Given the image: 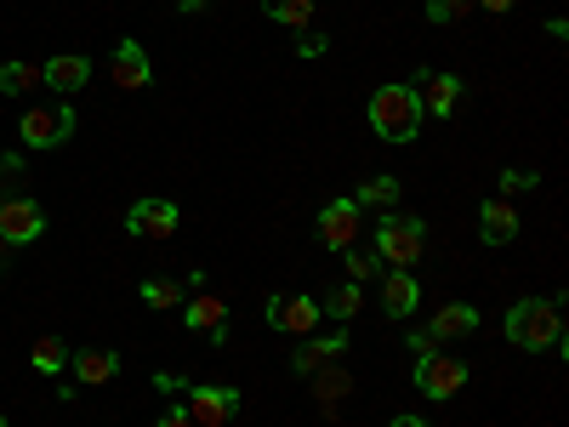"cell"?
Segmentation results:
<instances>
[{
    "instance_id": "6da1fadb",
    "label": "cell",
    "mask_w": 569,
    "mask_h": 427,
    "mask_svg": "<svg viewBox=\"0 0 569 427\" xmlns=\"http://www.w3.org/2000/svg\"><path fill=\"white\" fill-rule=\"evenodd\" d=\"M507 342L530 354H563V314L558 297H525L507 308Z\"/></svg>"
},
{
    "instance_id": "7a4b0ae2",
    "label": "cell",
    "mask_w": 569,
    "mask_h": 427,
    "mask_svg": "<svg viewBox=\"0 0 569 427\" xmlns=\"http://www.w3.org/2000/svg\"><path fill=\"white\" fill-rule=\"evenodd\" d=\"M370 126L382 142H416L421 137V103H416V86L410 80H388V86H376L370 91Z\"/></svg>"
},
{
    "instance_id": "3957f363",
    "label": "cell",
    "mask_w": 569,
    "mask_h": 427,
    "mask_svg": "<svg viewBox=\"0 0 569 427\" xmlns=\"http://www.w3.org/2000/svg\"><path fill=\"white\" fill-rule=\"evenodd\" d=\"M421 251H427V222L421 217H405L393 206L382 222H376V257H382V262L410 268V262H421Z\"/></svg>"
},
{
    "instance_id": "277c9868",
    "label": "cell",
    "mask_w": 569,
    "mask_h": 427,
    "mask_svg": "<svg viewBox=\"0 0 569 427\" xmlns=\"http://www.w3.org/2000/svg\"><path fill=\"white\" fill-rule=\"evenodd\" d=\"M188 416H194V427H228L233 416H240L246 394L233 383H188Z\"/></svg>"
},
{
    "instance_id": "5b68a950",
    "label": "cell",
    "mask_w": 569,
    "mask_h": 427,
    "mask_svg": "<svg viewBox=\"0 0 569 427\" xmlns=\"http://www.w3.org/2000/svg\"><path fill=\"white\" fill-rule=\"evenodd\" d=\"M74 126H80V115H74L69 103L29 109V115L18 120V142H23V149H63V142L74 137Z\"/></svg>"
},
{
    "instance_id": "8992f818",
    "label": "cell",
    "mask_w": 569,
    "mask_h": 427,
    "mask_svg": "<svg viewBox=\"0 0 569 427\" xmlns=\"http://www.w3.org/2000/svg\"><path fill=\"white\" fill-rule=\"evenodd\" d=\"M410 86H416L421 120H450V115L461 109V91H467V80H461V75H439V69H421Z\"/></svg>"
},
{
    "instance_id": "52a82bcc",
    "label": "cell",
    "mask_w": 569,
    "mask_h": 427,
    "mask_svg": "<svg viewBox=\"0 0 569 427\" xmlns=\"http://www.w3.org/2000/svg\"><path fill=\"white\" fill-rule=\"evenodd\" d=\"M416 388L427 394V399H456L461 388H467V359H456V354H421L416 359Z\"/></svg>"
},
{
    "instance_id": "ba28073f",
    "label": "cell",
    "mask_w": 569,
    "mask_h": 427,
    "mask_svg": "<svg viewBox=\"0 0 569 427\" xmlns=\"http://www.w3.org/2000/svg\"><path fill=\"white\" fill-rule=\"evenodd\" d=\"M46 234V211L34 195H18V200H0V246L18 251V246H34Z\"/></svg>"
},
{
    "instance_id": "9c48e42d",
    "label": "cell",
    "mask_w": 569,
    "mask_h": 427,
    "mask_svg": "<svg viewBox=\"0 0 569 427\" xmlns=\"http://www.w3.org/2000/svg\"><path fill=\"white\" fill-rule=\"evenodd\" d=\"M177 222H182V211L171 200H137L126 211V234H131V240H171Z\"/></svg>"
},
{
    "instance_id": "30bf717a",
    "label": "cell",
    "mask_w": 569,
    "mask_h": 427,
    "mask_svg": "<svg viewBox=\"0 0 569 427\" xmlns=\"http://www.w3.org/2000/svg\"><path fill=\"white\" fill-rule=\"evenodd\" d=\"M359 206H353V195H342V200H330L325 211H319V246L325 251H348L353 240H359Z\"/></svg>"
},
{
    "instance_id": "8fae6325",
    "label": "cell",
    "mask_w": 569,
    "mask_h": 427,
    "mask_svg": "<svg viewBox=\"0 0 569 427\" xmlns=\"http://www.w3.org/2000/svg\"><path fill=\"white\" fill-rule=\"evenodd\" d=\"M273 330H291V337H313L319 330V302L313 297H268V314H262Z\"/></svg>"
},
{
    "instance_id": "7c38bea8",
    "label": "cell",
    "mask_w": 569,
    "mask_h": 427,
    "mask_svg": "<svg viewBox=\"0 0 569 427\" xmlns=\"http://www.w3.org/2000/svg\"><path fill=\"white\" fill-rule=\"evenodd\" d=\"M109 69H114V86H120V91H142V86L154 80V63H149V52H142L137 40H120V46H114Z\"/></svg>"
},
{
    "instance_id": "4fadbf2b",
    "label": "cell",
    "mask_w": 569,
    "mask_h": 427,
    "mask_svg": "<svg viewBox=\"0 0 569 427\" xmlns=\"http://www.w3.org/2000/svg\"><path fill=\"white\" fill-rule=\"evenodd\" d=\"M86 80H91V63H86L80 52H58V58H46V63H40V86L63 91V98H74Z\"/></svg>"
},
{
    "instance_id": "5bb4252c",
    "label": "cell",
    "mask_w": 569,
    "mask_h": 427,
    "mask_svg": "<svg viewBox=\"0 0 569 427\" xmlns=\"http://www.w3.org/2000/svg\"><path fill=\"white\" fill-rule=\"evenodd\" d=\"M472 330H479V308H472V302H445V308L433 314V325H427V337L445 348V342L472 337Z\"/></svg>"
},
{
    "instance_id": "9a60e30c",
    "label": "cell",
    "mask_w": 569,
    "mask_h": 427,
    "mask_svg": "<svg viewBox=\"0 0 569 427\" xmlns=\"http://www.w3.org/2000/svg\"><path fill=\"white\" fill-rule=\"evenodd\" d=\"M382 308H388L393 319H410V314L421 308V285H416V274H410V268L382 274Z\"/></svg>"
},
{
    "instance_id": "2e32d148",
    "label": "cell",
    "mask_w": 569,
    "mask_h": 427,
    "mask_svg": "<svg viewBox=\"0 0 569 427\" xmlns=\"http://www.w3.org/2000/svg\"><path fill=\"white\" fill-rule=\"evenodd\" d=\"M69 370L80 376L86 388H103V383H114V376H120V354H109V348H80V354H69Z\"/></svg>"
},
{
    "instance_id": "e0dca14e",
    "label": "cell",
    "mask_w": 569,
    "mask_h": 427,
    "mask_svg": "<svg viewBox=\"0 0 569 427\" xmlns=\"http://www.w3.org/2000/svg\"><path fill=\"white\" fill-rule=\"evenodd\" d=\"M479 240L485 246H512L518 240V211L507 200H485L479 206Z\"/></svg>"
},
{
    "instance_id": "ac0fdd59",
    "label": "cell",
    "mask_w": 569,
    "mask_h": 427,
    "mask_svg": "<svg viewBox=\"0 0 569 427\" xmlns=\"http://www.w3.org/2000/svg\"><path fill=\"white\" fill-rule=\"evenodd\" d=\"M337 354H348V330H330V337H308V342L291 354V370H297V376H308V370L330 365Z\"/></svg>"
},
{
    "instance_id": "d6986e66",
    "label": "cell",
    "mask_w": 569,
    "mask_h": 427,
    "mask_svg": "<svg viewBox=\"0 0 569 427\" xmlns=\"http://www.w3.org/2000/svg\"><path fill=\"white\" fill-rule=\"evenodd\" d=\"M182 325H188V330H200V337H211V330L228 325V302H222V297H206V291H200V297H188V302H182Z\"/></svg>"
},
{
    "instance_id": "ffe728a7",
    "label": "cell",
    "mask_w": 569,
    "mask_h": 427,
    "mask_svg": "<svg viewBox=\"0 0 569 427\" xmlns=\"http://www.w3.org/2000/svg\"><path fill=\"white\" fill-rule=\"evenodd\" d=\"M353 206H359V211H393V206H399V177H370V182H359Z\"/></svg>"
},
{
    "instance_id": "44dd1931",
    "label": "cell",
    "mask_w": 569,
    "mask_h": 427,
    "mask_svg": "<svg viewBox=\"0 0 569 427\" xmlns=\"http://www.w3.org/2000/svg\"><path fill=\"white\" fill-rule=\"evenodd\" d=\"M69 354H74V348H69L63 337H40L29 359H34V370H40V376H63V370H69Z\"/></svg>"
},
{
    "instance_id": "7402d4cb",
    "label": "cell",
    "mask_w": 569,
    "mask_h": 427,
    "mask_svg": "<svg viewBox=\"0 0 569 427\" xmlns=\"http://www.w3.org/2000/svg\"><path fill=\"white\" fill-rule=\"evenodd\" d=\"M313 7H319V0H262V12L273 23H284V29H308L313 23Z\"/></svg>"
},
{
    "instance_id": "603a6c76",
    "label": "cell",
    "mask_w": 569,
    "mask_h": 427,
    "mask_svg": "<svg viewBox=\"0 0 569 427\" xmlns=\"http://www.w3.org/2000/svg\"><path fill=\"white\" fill-rule=\"evenodd\" d=\"M359 308H365V297H359V285H353V279H348V285H337V291H330V297L319 302V314H330L337 325H348Z\"/></svg>"
},
{
    "instance_id": "cb8c5ba5",
    "label": "cell",
    "mask_w": 569,
    "mask_h": 427,
    "mask_svg": "<svg viewBox=\"0 0 569 427\" xmlns=\"http://www.w3.org/2000/svg\"><path fill=\"white\" fill-rule=\"evenodd\" d=\"M142 302H149V308H182L188 285L182 279H142Z\"/></svg>"
},
{
    "instance_id": "d4e9b609",
    "label": "cell",
    "mask_w": 569,
    "mask_h": 427,
    "mask_svg": "<svg viewBox=\"0 0 569 427\" xmlns=\"http://www.w3.org/2000/svg\"><path fill=\"white\" fill-rule=\"evenodd\" d=\"M40 86V69L34 63H7V69H0V91H7V98H23V91H34Z\"/></svg>"
},
{
    "instance_id": "484cf974",
    "label": "cell",
    "mask_w": 569,
    "mask_h": 427,
    "mask_svg": "<svg viewBox=\"0 0 569 427\" xmlns=\"http://www.w3.org/2000/svg\"><path fill=\"white\" fill-rule=\"evenodd\" d=\"M342 257H348V279H353V285H359V279H382V257H376V251H359V246H348Z\"/></svg>"
},
{
    "instance_id": "4316f807",
    "label": "cell",
    "mask_w": 569,
    "mask_h": 427,
    "mask_svg": "<svg viewBox=\"0 0 569 427\" xmlns=\"http://www.w3.org/2000/svg\"><path fill=\"white\" fill-rule=\"evenodd\" d=\"M23 195V155H0V200Z\"/></svg>"
},
{
    "instance_id": "83f0119b",
    "label": "cell",
    "mask_w": 569,
    "mask_h": 427,
    "mask_svg": "<svg viewBox=\"0 0 569 427\" xmlns=\"http://www.w3.org/2000/svg\"><path fill=\"white\" fill-rule=\"evenodd\" d=\"M472 12V0H427V23H461Z\"/></svg>"
},
{
    "instance_id": "f1b7e54d",
    "label": "cell",
    "mask_w": 569,
    "mask_h": 427,
    "mask_svg": "<svg viewBox=\"0 0 569 427\" xmlns=\"http://www.w3.org/2000/svg\"><path fill=\"white\" fill-rule=\"evenodd\" d=\"M536 182H541L536 171H518V166L501 171V188H507V195H525V188H536Z\"/></svg>"
},
{
    "instance_id": "f546056e",
    "label": "cell",
    "mask_w": 569,
    "mask_h": 427,
    "mask_svg": "<svg viewBox=\"0 0 569 427\" xmlns=\"http://www.w3.org/2000/svg\"><path fill=\"white\" fill-rule=\"evenodd\" d=\"M330 52V40L325 34H313V29H302V40H297V58H325Z\"/></svg>"
},
{
    "instance_id": "4dcf8cb0",
    "label": "cell",
    "mask_w": 569,
    "mask_h": 427,
    "mask_svg": "<svg viewBox=\"0 0 569 427\" xmlns=\"http://www.w3.org/2000/svg\"><path fill=\"white\" fill-rule=\"evenodd\" d=\"M154 427H194V416H188V405H171V410H160Z\"/></svg>"
},
{
    "instance_id": "1f68e13d",
    "label": "cell",
    "mask_w": 569,
    "mask_h": 427,
    "mask_svg": "<svg viewBox=\"0 0 569 427\" xmlns=\"http://www.w3.org/2000/svg\"><path fill=\"white\" fill-rule=\"evenodd\" d=\"M154 388H160V394H188V376H171V370H160V376H154Z\"/></svg>"
},
{
    "instance_id": "d6a6232c",
    "label": "cell",
    "mask_w": 569,
    "mask_h": 427,
    "mask_svg": "<svg viewBox=\"0 0 569 427\" xmlns=\"http://www.w3.org/2000/svg\"><path fill=\"white\" fill-rule=\"evenodd\" d=\"M433 348H439V342L427 337V330H410V354H416V359H421V354H433Z\"/></svg>"
},
{
    "instance_id": "836d02e7",
    "label": "cell",
    "mask_w": 569,
    "mask_h": 427,
    "mask_svg": "<svg viewBox=\"0 0 569 427\" xmlns=\"http://www.w3.org/2000/svg\"><path fill=\"white\" fill-rule=\"evenodd\" d=\"M472 7H485V12H496V18H501V12H512V7H518V0H472Z\"/></svg>"
},
{
    "instance_id": "e575fe53",
    "label": "cell",
    "mask_w": 569,
    "mask_h": 427,
    "mask_svg": "<svg viewBox=\"0 0 569 427\" xmlns=\"http://www.w3.org/2000/svg\"><path fill=\"white\" fill-rule=\"evenodd\" d=\"M388 427H427V421H421V416H393Z\"/></svg>"
},
{
    "instance_id": "d590c367",
    "label": "cell",
    "mask_w": 569,
    "mask_h": 427,
    "mask_svg": "<svg viewBox=\"0 0 569 427\" xmlns=\"http://www.w3.org/2000/svg\"><path fill=\"white\" fill-rule=\"evenodd\" d=\"M177 7H182V12H206V0H177Z\"/></svg>"
},
{
    "instance_id": "8d00e7d4",
    "label": "cell",
    "mask_w": 569,
    "mask_h": 427,
    "mask_svg": "<svg viewBox=\"0 0 569 427\" xmlns=\"http://www.w3.org/2000/svg\"><path fill=\"white\" fill-rule=\"evenodd\" d=\"M0 427H7V416H0Z\"/></svg>"
},
{
    "instance_id": "74e56055",
    "label": "cell",
    "mask_w": 569,
    "mask_h": 427,
    "mask_svg": "<svg viewBox=\"0 0 569 427\" xmlns=\"http://www.w3.org/2000/svg\"><path fill=\"white\" fill-rule=\"evenodd\" d=\"M0 251H7V246H0Z\"/></svg>"
}]
</instances>
